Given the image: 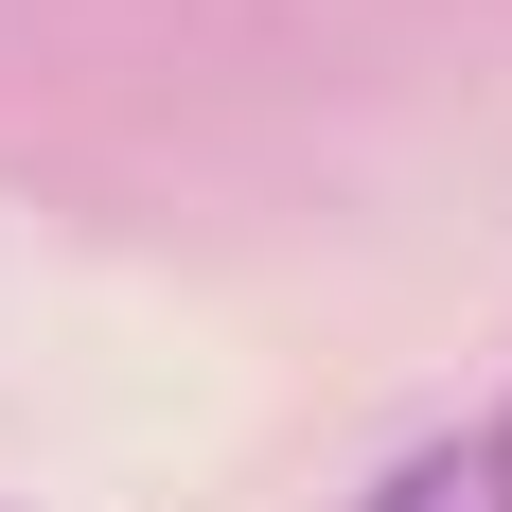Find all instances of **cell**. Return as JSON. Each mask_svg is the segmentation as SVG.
<instances>
[{"instance_id":"1","label":"cell","mask_w":512,"mask_h":512,"mask_svg":"<svg viewBox=\"0 0 512 512\" xmlns=\"http://www.w3.org/2000/svg\"><path fill=\"white\" fill-rule=\"evenodd\" d=\"M371 512H477V460H407V477H389Z\"/></svg>"},{"instance_id":"2","label":"cell","mask_w":512,"mask_h":512,"mask_svg":"<svg viewBox=\"0 0 512 512\" xmlns=\"http://www.w3.org/2000/svg\"><path fill=\"white\" fill-rule=\"evenodd\" d=\"M477 512H512V442H495V460H477Z\"/></svg>"}]
</instances>
